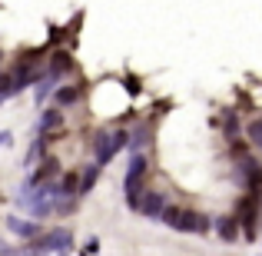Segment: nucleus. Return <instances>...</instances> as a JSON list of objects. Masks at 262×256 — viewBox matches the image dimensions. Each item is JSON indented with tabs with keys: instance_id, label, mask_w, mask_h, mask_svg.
Masks as SVG:
<instances>
[{
	"instance_id": "15",
	"label": "nucleus",
	"mask_w": 262,
	"mask_h": 256,
	"mask_svg": "<svg viewBox=\"0 0 262 256\" xmlns=\"http://www.w3.org/2000/svg\"><path fill=\"white\" fill-rule=\"evenodd\" d=\"M246 136H249L252 147H262V116H259V120H252L249 127H246Z\"/></svg>"
},
{
	"instance_id": "7",
	"label": "nucleus",
	"mask_w": 262,
	"mask_h": 256,
	"mask_svg": "<svg viewBox=\"0 0 262 256\" xmlns=\"http://www.w3.org/2000/svg\"><path fill=\"white\" fill-rule=\"evenodd\" d=\"M7 230L17 233L20 240H37L40 237V220H20V216H7Z\"/></svg>"
},
{
	"instance_id": "1",
	"label": "nucleus",
	"mask_w": 262,
	"mask_h": 256,
	"mask_svg": "<svg viewBox=\"0 0 262 256\" xmlns=\"http://www.w3.org/2000/svg\"><path fill=\"white\" fill-rule=\"evenodd\" d=\"M123 147H129V130H113V133H100L96 136V163L106 167Z\"/></svg>"
},
{
	"instance_id": "14",
	"label": "nucleus",
	"mask_w": 262,
	"mask_h": 256,
	"mask_svg": "<svg viewBox=\"0 0 262 256\" xmlns=\"http://www.w3.org/2000/svg\"><path fill=\"white\" fill-rule=\"evenodd\" d=\"M53 84H57V77H50V73H43V77L37 80V103H47V96H50Z\"/></svg>"
},
{
	"instance_id": "11",
	"label": "nucleus",
	"mask_w": 262,
	"mask_h": 256,
	"mask_svg": "<svg viewBox=\"0 0 262 256\" xmlns=\"http://www.w3.org/2000/svg\"><path fill=\"white\" fill-rule=\"evenodd\" d=\"M80 93H83V90H80V84H73V87H57V90H53V103H57V107H70V103L80 100Z\"/></svg>"
},
{
	"instance_id": "18",
	"label": "nucleus",
	"mask_w": 262,
	"mask_h": 256,
	"mask_svg": "<svg viewBox=\"0 0 262 256\" xmlns=\"http://www.w3.org/2000/svg\"><path fill=\"white\" fill-rule=\"evenodd\" d=\"M10 143H13V133H10V130H4V133H0V147H10Z\"/></svg>"
},
{
	"instance_id": "6",
	"label": "nucleus",
	"mask_w": 262,
	"mask_h": 256,
	"mask_svg": "<svg viewBox=\"0 0 262 256\" xmlns=\"http://www.w3.org/2000/svg\"><path fill=\"white\" fill-rule=\"evenodd\" d=\"M212 230L219 233V240H223V243H239L243 226H239L236 216H216V220H212Z\"/></svg>"
},
{
	"instance_id": "8",
	"label": "nucleus",
	"mask_w": 262,
	"mask_h": 256,
	"mask_svg": "<svg viewBox=\"0 0 262 256\" xmlns=\"http://www.w3.org/2000/svg\"><path fill=\"white\" fill-rule=\"evenodd\" d=\"M60 127H63V107H57V103H53L50 110H43L37 133H50V130H60Z\"/></svg>"
},
{
	"instance_id": "9",
	"label": "nucleus",
	"mask_w": 262,
	"mask_h": 256,
	"mask_svg": "<svg viewBox=\"0 0 262 256\" xmlns=\"http://www.w3.org/2000/svg\"><path fill=\"white\" fill-rule=\"evenodd\" d=\"M73 70V57H70V53H67V50H57V53H53V57H50V67H47V73H50V77H63V73H70Z\"/></svg>"
},
{
	"instance_id": "20",
	"label": "nucleus",
	"mask_w": 262,
	"mask_h": 256,
	"mask_svg": "<svg viewBox=\"0 0 262 256\" xmlns=\"http://www.w3.org/2000/svg\"><path fill=\"white\" fill-rule=\"evenodd\" d=\"M24 256H43V253H37V250H24Z\"/></svg>"
},
{
	"instance_id": "3",
	"label": "nucleus",
	"mask_w": 262,
	"mask_h": 256,
	"mask_svg": "<svg viewBox=\"0 0 262 256\" xmlns=\"http://www.w3.org/2000/svg\"><path fill=\"white\" fill-rule=\"evenodd\" d=\"M163 223L176 233H196V210H179V206H166L163 210Z\"/></svg>"
},
{
	"instance_id": "16",
	"label": "nucleus",
	"mask_w": 262,
	"mask_h": 256,
	"mask_svg": "<svg viewBox=\"0 0 262 256\" xmlns=\"http://www.w3.org/2000/svg\"><path fill=\"white\" fill-rule=\"evenodd\" d=\"M209 230H212V220L206 216V213H196V233H199V237H206Z\"/></svg>"
},
{
	"instance_id": "13",
	"label": "nucleus",
	"mask_w": 262,
	"mask_h": 256,
	"mask_svg": "<svg viewBox=\"0 0 262 256\" xmlns=\"http://www.w3.org/2000/svg\"><path fill=\"white\" fill-rule=\"evenodd\" d=\"M146 143H149V127L143 123V127H136L133 133H129V153H140Z\"/></svg>"
},
{
	"instance_id": "2",
	"label": "nucleus",
	"mask_w": 262,
	"mask_h": 256,
	"mask_svg": "<svg viewBox=\"0 0 262 256\" xmlns=\"http://www.w3.org/2000/svg\"><path fill=\"white\" fill-rule=\"evenodd\" d=\"M259 203H262V200H259V196H252V193H246V196L239 200V213H236V220H239V226H243V237H246V240H256Z\"/></svg>"
},
{
	"instance_id": "4",
	"label": "nucleus",
	"mask_w": 262,
	"mask_h": 256,
	"mask_svg": "<svg viewBox=\"0 0 262 256\" xmlns=\"http://www.w3.org/2000/svg\"><path fill=\"white\" fill-rule=\"evenodd\" d=\"M70 240H73V233L67 230V226H57L53 233H47V237H40L37 243H30L27 250H37V253H47V250H60V253H67V250H70Z\"/></svg>"
},
{
	"instance_id": "17",
	"label": "nucleus",
	"mask_w": 262,
	"mask_h": 256,
	"mask_svg": "<svg viewBox=\"0 0 262 256\" xmlns=\"http://www.w3.org/2000/svg\"><path fill=\"white\" fill-rule=\"evenodd\" d=\"M86 253H100V240H96V237L86 240Z\"/></svg>"
},
{
	"instance_id": "10",
	"label": "nucleus",
	"mask_w": 262,
	"mask_h": 256,
	"mask_svg": "<svg viewBox=\"0 0 262 256\" xmlns=\"http://www.w3.org/2000/svg\"><path fill=\"white\" fill-rule=\"evenodd\" d=\"M96 180H100V163H83V170H80V196L93 193Z\"/></svg>"
},
{
	"instance_id": "12",
	"label": "nucleus",
	"mask_w": 262,
	"mask_h": 256,
	"mask_svg": "<svg viewBox=\"0 0 262 256\" xmlns=\"http://www.w3.org/2000/svg\"><path fill=\"white\" fill-rule=\"evenodd\" d=\"M243 186L252 193V196H259V200H262V163H256V167H252L249 173H246Z\"/></svg>"
},
{
	"instance_id": "5",
	"label": "nucleus",
	"mask_w": 262,
	"mask_h": 256,
	"mask_svg": "<svg viewBox=\"0 0 262 256\" xmlns=\"http://www.w3.org/2000/svg\"><path fill=\"white\" fill-rule=\"evenodd\" d=\"M163 210H166V196H163L160 190H146V193H143V200H140V210H136V213H143L146 220H160Z\"/></svg>"
},
{
	"instance_id": "19",
	"label": "nucleus",
	"mask_w": 262,
	"mask_h": 256,
	"mask_svg": "<svg viewBox=\"0 0 262 256\" xmlns=\"http://www.w3.org/2000/svg\"><path fill=\"white\" fill-rule=\"evenodd\" d=\"M126 90L136 96V93H140V80H136V77H133V80H126Z\"/></svg>"
}]
</instances>
